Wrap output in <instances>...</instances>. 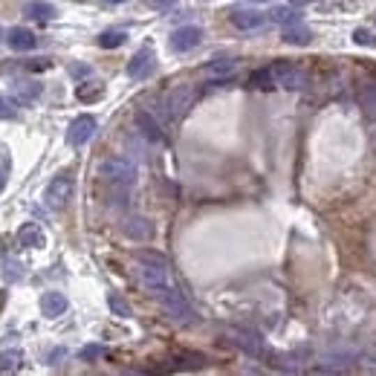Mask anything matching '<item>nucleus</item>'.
Masks as SVG:
<instances>
[{
    "mask_svg": "<svg viewBox=\"0 0 376 376\" xmlns=\"http://www.w3.org/2000/svg\"><path fill=\"white\" fill-rule=\"evenodd\" d=\"M153 299L160 301V307L168 313V319H174L176 324H194V322H197V315H194L191 304L186 301V295L176 289L174 284L163 287L160 292H153Z\"/></svg>",
    "mask_w": 376,
    "mask_h": 376,
    "instance_id": "1",
    "label": "nucleus"
},
{
    "mask_svg": "<svg viewBox=\"0 0 376 376\" xmlns=\"http://www.w3.org/2000/svg\"><path fill=\"white\" fill-rule=\"evenodd\" d=\"M98 174H102V180L107 186H125V188H133L136 183V165L125 156H107L98 165Z\"/></svg>",
    "mask_w": 376,
    "mask_h": 376,
    "instance_id": "2",
    "label": "nucleus"
},
{
    "mask_svg": "<svg viewBox=\"0 0 376 376\" xmlns=\"http://www.w3.org/2000/svg\"><path fill=\"white\" fill-rule=\"evenodd\" d=\"M197 102V90L183 84V87H174L165 98H163V107H165V119L168 122H176V119H183Z\"/></svg>",
    "mask_w": 376,
    "mask_h": 376,
    "instance_id": "3",
    "label": "nucleus"
},
{
    "mask_svg": "<svg viewBox=\"0 0 376 376\" xmlns=\"http://www.w3.org/2000/svg\"><path fill=\"white\" fill-rule=\"evenodd\" d=\"M73 191H75V183H73V176L70 174H58L55 180L47 186V191H44V200H47V206L50 209H64L70 200H73Z\"/></svg>",
    "mask_w": 376,
    "mask_h": 376,
    "instance_id": "4",
    "label": "nucleus"
},
{
    "mask_svg": "<svg viewBox=\"0 0 376 376\" xmlns=\"http://www.w3.org/2000/svg\"><path fill=\"white\" fill-rule=\"evenodd\" d=\"M96 119L93 116H78V119H73V125H70V130H67V142L73 145V148H82V145H87L90 140H93V133H96Z\"/></svg>",
    "mask_w": 376,
    "mask_h": 376,
    "instance_id": "5",
    "label": "nucleus"
},
{
    "mask_svg": "<svg viewBox=\"0 0 376 376\" xmlns=\"http://www.w3.org/2000/svg\"><path fill=\"white\" fill-rule=\"evenodd\" d=\"M133 125H136V130H140L142 140H145V142H151V145H160V142L165 140L163 125L156 122V119H153L148 110H136V116H133Z\"/></svg>",
    "mask_w": 376,
    "mask_h": 376,
    "instance_id": "6",
    "label": "nucleus"
},
{
    "mask_svg": "<svg viewBox=\"0 0 376 376\" xmlns=\"http://www.w3.org/2000/svg\"><path fill=\"white\" fill-rule=\"evenodd\" d=\"M272 70H275V82H278L281 87H287V90H301L307 84V75L289 61L272 64Z\"/></svg>",
    "mask_w": 376,
    "mask_h": 376,
    "instance_id": "7",
    "label": "nucleus"
},
{
    "mask_svg": "<svg viewBox=\"0 0 376 376\" xmlns=\"http://www.w3.org/2000/svg\"><path fill=\"white\" fill-rule=\"evenodd\" d=\"M229 21H232L234 29H241V32H255V29H261L266 24V15L258 12V9H232Z\"/></svg>",
    "mask_w": 376,
    "mask_h": 376,
    "instance_id": "8",
    "label": "nucleus"
},
{
    "mask_svg": "<svg viewBox=\"0 0 376 376\" xmlns=\"http://www.w3.org/2000/svg\"><path fill=\"white\" fill-rule=\"evenodd\" d=\"M203 41V29L200 27H180V29H174L171 32V50L174 52H188V50H194L197 44H200Z\"/></svg>",
    "mask_w": 376,
    "mask_h": 376,
    "instance_id": "9",
    "label": "nucleus"
},
{
    "mask_svg": "<svg viewBox=\"0 0 376 376\" xmlns=\"http://www.w3.org/2000/svg\"><path fill=\"white\" fill-rule=\"evenodd\" d=\"M122 232H125V237H130V241L142 243V241H151L153 237V223L142 214H130V217H125Z\"/></svg>",
    "mask_w": 376,
    "mask_h": 376,
    "instance_id": "10",
    "label": "nucleus"
},
{
    "mask_svg": "<svg viewBox=\"0 0 376 376\" xmlns=\"http://www.w3.org/2000/svg\"><path fill=\"white\" fill-rule=\"evenodd\" d=\"M151 70H153V50H151V47L136 50L133 58L128 61V75H130V78H145Z\"/></svg>",
    "mask_w": 376,
    "mask_h": 376,
    "instance_id": "11",
    "label": "nucleus"
},
{
    "mask_svg": "<svg viewBox=\"0 0 376 376\" xmlns=\"http://www.w3.org/2000/svg\"><path fill=\"white\" fill-rule=\"evenodd\" d=\"M6 44H9V50H15V52H29V50L38 44V38H35V32L27 29V27H12V29L6 32Z\"/></svg>",
    "mask_w": 376,
    "mask_h": 376,
    "instance_id": "12",
    "label": "nucleus"
},
{
    "mask_svg": "<svg viewBox=\"0 0 376 376\" xmlns=\"http://www.w3.org/2000/svg\"><path fill=\"white\" fill-rule=\"evenodd\" d=\"M67 295L58 292V289H50L41 295V313L47 315V319H55V315H64L67 313Z\"/></svg>",
    "mask_w": 376,
    "mask_h": 376,
    "instance_id": "13",
    "label": "nucleus"
},
{
    "mask_svg": "<svg viewBox=\"0 0 376 376\" xmlns=\"http://www.w3.org/2000/svg\"><path fill=\"white\" fill-rule=\"evenodd\" d=\"M17 243L27 246V249H44L47 237H44V232H41V226H38V223H27L21 232H17Z\"/></svg>",
    "mask_w": 376,
    "mask_h": 376,
    "instance_id": "14",
    "label": "nucleus"
},
{
    "mask_svg": "<svg viewBox=\"0 0 376 376\" xmlns=\"http://www.w3.org/2000/svg\"><path fill=\"white\" fill-rule=\"evenodd\" d=\"M232 342L241 347V350H246L249 356H261V353H264L261 339H258V336H255L252 330H232Z\"/></svg>",
    "mask_w": 376,
    "mask_h": 376,
    "instance_id": "15",
    "label": "nucleus"
},
{
    "mask_svg": "<svg viewBox=\"0 0 376 376\" xmlns=\"http://www.w3.org/2000/svg\"><path fill=\"white\" fill-rule=\"evenodd\" d=\"M310 38H313V32H310L301 21H295V24H289V27H284V41H287V44L307 47V44H310Z\"/></svg>",
    "mask_w": 376,
    "mask_h": 376,
    "instance_id": "16",
    "label": "nucleus"
},
{
    "mask_svg": "<svg viewBox=\"0 0 376 376\" xmlns=\"http://www.w3.org/2000/svg\"><path fill=\"white\" fill-rule=\"evenodd\" d=\"M359 102H362V113H365L368 119H376V82H368V84H362Z\"/></svg>",
    "mask_w": 376,
    "mask_h": 376,
    "instance_id": "17",
    "label": "nucleus"
},
{
    "mask_svg": "<svg viewBox=\"0 0 376 376\" xmlns=\"http://www.w3.org/2000/svg\"><path fill=\"white\" fill-rule=\"evenodd\" d=\"M266 17H269V21H275V24H281V27H289L295 21H301L299 9H292V6H275V9H269Z\"/></svg>",
    "mask_w": 376,
    "mask_h": 376,
    "instance_id": "18",
    "label": "nucleus"
},
{
    "mask_svg": "<svg viewBox=\"0 0 376 376\" xmlns=\"http://www.w3.org/2000/svg\"><path fill=\"white\" fill-rule=\"evenodd\" d=\"M27 15L35 17V21H52L58 12H55V6L44 3V0H32V3H27Z\"/></svg>",
    "mask_w": 376,
    "mask_h": 376,
    "instance_id": "19",
    "label": "nucleus"
},
{
    "mask_svg": "<svg viewBox=\"0 0 376 376\" xmlns=\"http://www.w3.org/2000/svg\"><path fill=\"white\" fill-rule=\"evenodd\" d=\"M128 41V32L125 29H107L98 35V47L102 50H116V47H122Z\"/></svg>",
    "mask_w": 376,
    "mask_h": 376,
    "instance_id": "20",
    "label": "nucleus"
},
{
    "mask_svg": "<svg viewBox=\"0 0 376 376\" xmlns=\"http://www.w3.org/2000/svg\"><path fill=\"white\" fill-rule=\"evenodd\" d=\"M275 84H278V82H275V70L272 67H261V70H255L249 75V87L264 90V87H275Z\"/></svg>",
    "mask_w": 376,
    "mask_h": 376,
    "instance_id": "21",
    "label": "nucleus"
},
{
    "mask_svg": "<svg viewBox=\"0 0 376 376\" xmlns=\"http://www.w3.org/2000/svg\"><path fill=\"white\" fill-rule=\"evenodd\" d=\"M174 362H180V365H174V368L200 370V368L206 365V356H200V353H176V356H174Z\"/></svg>",
    "mask_w": 376,
    "mask_h": 376,
    "instance_id": "22",
    "label": "nucleus"
},
{
    "mask_svg": "<svg viewBox=\"0 0 376 376\" xmlns=\"http://www.w3.org/2000/svg\"><path fill=\"white\" fill-rule=\"evenodd\" d=\"M41 84L38 82H15V93H17V98H21V102H32V98H38L41 96Z\"/></svg>",
    "mask_w": 376,
    "mask_h": 376,
    "instance_id": "23",
    "label": "nucleus"
},
{
    "mask_svg": "<svg viewBox=\"0 0 376 376\" xmlns=\"http://www.w3.org/2000/svg\"><path fill=\"white\" fill-rule=\"evenodd\" d=\"M232 70H234V58H229V55L226 58H214V61L206 64V73L209 75H229Z\"/></svg>",
    "mask_w": 376,
    "mask_h": 376,
    "instance_id": "24",
    "label": "nucleus"
},
{
    "mask_svg": "<svg viewBox=\"0 0 376 376\" xmlns=\"http://www.w3.org/2000/svg\"><path fill=\"white\" fill-rule=\"evenodd\" d=\"M107 304H110V310L119 315V319H128V315H130V304L122 299V295L110 292V295H107Z\"/></svg>",
    "mask_w": 376,
    "mask_h": 376,
    "instance_id": "25",
    "label": "nucleus"
},
{
    "mask_svg": "<svg viewBox=\"0 0 376 376\" xmlns=\"http://www.w3.org/2000/svg\"><path fill=\"white\" fill-rule=\"evenodd\" d=\"M75 96L82 98V102H98V98L105 96V87H102V84L93 87V90H90V87H78V90H75Z\"/></svg>",
    "mask_w": 376,
    "mask_h": 376,
    "instance_id": "26",
    "label": "nucleus"
},
{
    "mask_svg": "<svg viewBox=\"0 0 376 376\" xmlns=\"http://www.w3.org/2000/svg\"><path fill=\"white\" fill-rule=\"evenodd\" d=\"M17 362H21V353H17V350H12V353H0V373L15 370Z\"/></svg>",
    "mask_w": 376,
    "mask_h": 376,
    "instance_id": "27",
    "label": "nucleus"
},
{
    "mask_svg": "<svg viewBox=\"0 0 376 376\" xmlns=\"http://www.w3.org/2000/svg\"><path fill=\"white\" fill-rule=\"evenodd\" d=\"M353 41L359 44V47H376V35L370 29H356L353 32Z\"/></svg>",
    "mask_w": 376,
    "mask_h": 376,
    "instance_id": "28",
    "label": "nucleus"
},
{
    "mask_svg": "<svg viewBox=\"0 0 376 376\" xmlns=\"http://www.w3.org/2000/svg\"><path fill=\"white\" fill-rule=\"evenodd\" d=\"M17 116V105L12 102V98L0 96V119H15Z\"/></svg>",
    "mask_w": 376,
    "mask_h": 376,
    "instance_id": "29",
    "label": "nucleus"
},
{
    "mask_svg": "<svg viewBox=\"0 0 376 376\" xmlns=\"http://www.w3.org/2000/svg\"><path fill=\"white\" fill-rule=\"evenodd\" d=\"M98 356H105V347H102V345H87V347L82 350V359H84V362H93V359H98Z\"/></svg>",
    "mask_w": 376,
    "mask_h": 376,
    "instance_id": "30",
    "label": "nucleus"
},
{
    "mask_svg": "<svg viewBox=\"0 0 376 376\" xmlns=\"http://www.w3.org/2000/svg\"><path fill=\"white\" fill-rule=\"evenodd\" d=\"M180 0H148V6L151 9H156V12H168V9H174Z\"/></svg>",
    "mask_w": 376,
    "mask_h": 376,
    "instance_id": "31",
    "label": "nucleus"
},
{
    "mask_svg": "<svg viewBox=\"0 0 376 376\" xmlns=\"http://www.w3.org/2000/svg\"><path fill=\"white\" fill-rule=\"evenodd\" d=\"M64 356H67V350H64V347H58V350H52V353H50V365H58V362H61V359H64Z\"/></svg>",
    "mask_w": 376,
    "mask_h": 376,
    "instance_id": "32",
    "label": "nucleus"
},
{
    "mask_svg": "<svg viewBox=\"0 0 376 376\" xmlns=\"http://www.w3.org/2000/svg\"><path fill=\"white\" fill-rule=\"evenodd\" d=\"M70 73H73V75H90L93 70H90V67H82V64H73Z\"/></svg>",
    "mask_w": 376,
    "mask_h": 376,
    "instance_id": "33",
    "label": "nucleus"
},
{
    "mask_svg": "<svg viewBox=\"0 0 376 376\" xmlns=\"http://www.w3.org/2000/svg\"><path fill=\"white\" fill-rule=\"evenodd\" d=\"M6 174H9V168L0 165V191H3V186H6Z\"/></svg>",
    "mask_w": 376,
    "mask_h": 376,
    "instance_id": "34",
    "label": "nucleus"
},
{
    "mask_svg": "<svg viewBox=\"0 0 376 376\" xmlns=\"http://www.w3.org/2000/svg\"><path fill=\"white\" fill-rule=\"evenodd\" d=\"M107 3H125V0H107Z\"/></svg>",
    "mask_w": 376,
    "mask_h": 376,
    "instance_id": "35",
    "label": "nucleus"
},
{
    "mask_svg": "<svg viewBox=\"0 0 376 376\" xmlns=\"http://www.w3.org/2000/svg\"><path fill=\"white\" fill-rule=\"evenodd\" d=\"M252 3H269V0H252Z\"/></svg>",
    "mask_w": 376,
    "mask_h": 376,
    "instance_id": "36",
    "label": "nucleus"
},
{
    "mask_svg": "<svg viewBox=\"0 0 376 376\" xmlns=\"http://www.w3.org/2000/svg\"><path fill=\"white\" fill-rule=\"evenodd\" d=\"M0 41H3V32H0Z\"/></svg>",
    "mask_w": 376,
    "mask_h": 376,
    "instance_id": "37",
    "label": "nucleus"
}]
</instances>
